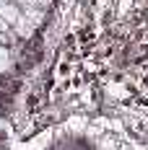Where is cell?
<instances>
[{"mask_svg":"<svg viewBox=\"0 0 148 150\" xmlns=\"http://www.w3.org/2000/svg\"><path fill=\"white\" fill-rule=\"evenodd\" d=\"M24 18H29L34 26H42L44 23V8H39V5H34V8H26V11H21Z\"/></svg>","mask_w":148,"mask_h":150,"instance_id":"obj_3","label":"cell"},{"mask_svg":"<svg viewBox=\"0 0 148 150\" xmlns=\"http://www.w3.org/2000/svg\"><path fill=\"white\" fill-rule=\"evenodd\" d=\"M11 31H13L16 39H24V42H26V39H31V36L36 34V26L31 23L29 18H24V13H21V18H18L13 26H11Z\"/></svg>","mask_w":148,"mask_h":150,"instance_id":"obj_1","label":"cell"},{"mask_svg":"<svg viewBox=\"0 0 148 150\" xmlns=\"http://www.w3.org/2000/svg\"><path fill=\"white\" fill-rule=\"evenodd\" d=\"M0 18H3L8 26H13L16 21L21 18V8L16 5L13 0H8V3H3V5H0Z\"/></svg>","mask_w":148,"mask_h":150,"instance_id":"obj_2","label":"cell"},{"mask_svg":"<svg viewBox=\"0 0 148 150\" xmlns=\"http://www.w3.org/2000/svg\"><path fill=\"white\" fill-rule=\"evenodd\" d=\"M8 31H11V26H8V23L0 18V34H8Z\"/></svg>","mask_w":148,"mask_h":150,"instance_id":"obj_5","label":"cell"},{"mask_svg":"<svg viewBox=\"0 0 148 150\" xmlns=\"http://www.w3.org/2000/svg\"><path fill=\"white\" fill-rule=\"evenodd\" d=\"M13 65V52L11 47H0V75H5Z\"/></svg>","mask_w":148,"mask_h":150,"instance_id":"obj_4","label":"cell"},{"mask_svg":"<svg viewBox=\"0 0 148 150\" xmlns=\"http://www.w3.org/2000/svg\"><path fill=\"white\" fill-rule=\"evenodd\" d=\"M3 3H8V0H0V5H3Z\"/></svg>","mask_w":148,"mask_h":150,"instance_id":"obj_6","label":"cell"}]
</instances>
